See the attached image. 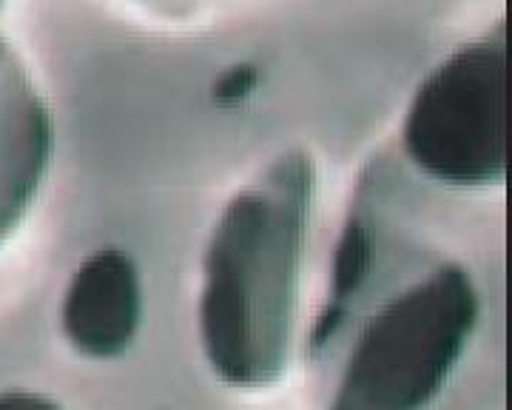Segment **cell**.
<instances>
[{
    "label": "cell",
    "mask_w": 512,
    "mask_h": 410,
    "mask_svg": "<svg viewBox=\"0 0 512 410\" xmlns=\"http://www.w3.org/2000/svg\"><path fill=\"white\" fill-rule=\"evenodd\" d=\"M146 288L131 254L100 248L77 265L60 302V331L77 354L114 359L143 328Z\"/></svg>",
    "instance_id": "obj_4"
},
{
    "label": "cell",
    "mask_w": 512,
    "mask_h": 410,
    "mask_svg": "<svg viewBox=\"0 0 512 410\" xmlns=\"http://www.w3.org/2000/svg\"><path fill=\"white\" fill-rule=\"evenodd\" d=\"M311 194L308 157L288 154L239 191L211 234L200 336L211 368L231 385H268L285 365Z\"/></svg>",
    "instance_id": "obj_1"
},
{
    "label": "cell",
    "mask_w": 512,
    "mask_h": 410,
    "mask_svg": "<svg viewBox=\"0 0 512 410\" xmlns=\"http://www.w3.org/2000/svg\"><path fill=\"white\" fill-rule=\"evenodd\" d=\"M52 129L12 49L0 40V243L15 231L49 163Z\"/></svg>",
    "instance_id": "obj_5"
},
{
    "label": "cell",
    "mask_w": 512,
    "mask_h": 410,
    "mask_svg": "<svg viewBox=\"0 0 512 410\" xmlns=\"http://www.w3.org/2000/svg\"><path fill=\"white\" fill-rule=\"evenodd\" d=\"M373 262V234L370 223L362 214H353L350 223L345 225V234L336 248V262H333V291L328 297V308L319 317L316 325V339H328L339 322L345 317V305L348 299H356L367 282V271Z\"/></svg>",
    "instance_id": "obj_6"
},
{
    "label": "cell",
    "mask_w": 512,
    "mask_h": 410,
    "mask_svg": "<svg viewBox=\"0 0 512 410\" xmlns=\"http://www.w3.org/2000/svg\"><path fill=\"white\" fill-rule=\"evenodd\" d=\"M3 3H6V0H0V6H3Z\"/></svg>",
    "instance_id": "obj_9"
},
{
    "label": "cell",
    "mask_w": 512,
    "mask_h": 410,
    "mask_svg": "<svg viewBox=\"0 0 512 410\" xmlns=\"http://www.w3.org/2000/svg\"><path fill=\"white\" fill-rule=\"evenodd\" d=\"M481 299L467 268L439 265L370 317L328 410H427L476 334Z\"/></svg>",
    "instance_id": "obj_2"
},
{
    "label": "cell",
    "mask_w": 512,
    "mask_h": 410,
    "mask_svg": "<svg viewBox=\"0 0 512 410\" xmlns=\"http://www.w3.org/2000/svg\"><path fill=\"white\" fill-rule=\"evenodd\" d=\"M256 83H259V72H256L254 66H234L214 86V100H220V103H239V100H245L248 94L254 92Z\"/></svg>",
    "instance_id": "obj_7"
},
{
    "label": "cell",
    "mask_w": 512,
    "mask_h": 410,
    "mask_svg": "<svg viewBox=\"0 0 512 410\" xmlns=\"http://www.w3.org/2000/svg\"><path fill=\"white\" fill-rule=\"evenodd\" d=\"M504 26L461 46L413 94L402 129L410 163L441 186L481 188L504 180Z\"/></svg>",
    "instance_id": "obj_3"
},
{
    "label": "cell",
    "mask_w": 512,
    "mask_h": 410,
    "mask_svg": "<svg viewBox=\"0 0 512 410\" xmlns=\"http://www.w3.org/2000/svg\"><path fill=\"white\" fill-rule=\"evenodd\" d=\"M0 410H63L49 396L35 391H20V388H9L0 391Z\"/></svg>",
    "instance_id": "obj_8"
}]
</instances>
